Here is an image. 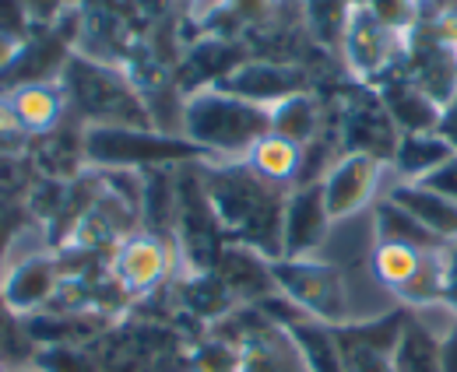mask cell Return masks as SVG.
Returning <instances> with one entry per match:
<instances>
[{
    "instance_id": "7402d4cb",
    "label": "cell",
    "mask_w": 457,
    "mask_h": 372,
    "mask_svg": "<svg viewBox=\"0 0 457 372\" xmlns=\"http://www.w3.org/2000/svg\"><path fill=\"white\" fill-rule=\"evenodd\" d=\"M447 250V246H444ZM444 250L422 253L419 270L408 277V285H401L398 295L404 310H426V306H444V292H447V257Z\"/></svg>"
},
{
    "instance_id": "603a6c76",
    "label": "cell",
    "mask_w": 457,
    "mask_h": 372,
    "mask_svg": "<svg viewBox=\"0 0 457 372\" xmlns=\"http://www.w3.org/2000/svg\"><path fill=\"white\" fill-rule=\"evenodd\" d=\"M246 165L257 172V176H264L268 183H275V186H288V183H295L299 179V165H303V148L299 145H292L286 137H278V134H268L250 155H246Z\"/></svg>"
},
{
    "instance_id": "5bb4252c",
    "label": "cell",
    "mask_w": 457,
    "mask_h": 372,
    "mask_svg": "<svg viewBox=\"0 0 457 372\" xmlns=\"http://www.w3.org/2000/svg\"><path fill=\"white\" fill-rule=\"evenodd\" d=\"M215 274L226 281V288L236 295L239 306H257V302L278 295V285H275V274H271V260L261 257L250 246L228 243L226 253H222V264L215 267Z\"/></svg>"
},
{
    "instance_id": "4dcf8cb0",
    "label": "cell",
    "mask_w": 457,
    "mask_h": 372,
    "mask_svg": "<svg viewBox=\"0 0 457 372\" xmlns=\"http://www.w3.org/2000/svg\"><path fill=\"white\" fill-rule=\"evenodd\" d=\"M440 372H457V319L440 334Z\"/></svg>"
},
{
    "instance_id": "484cf974",
    "label": "cell",
    "mask_w": 457,
    "mask_h": 372,
    "mask_svg": "<svg viewBox=\"0 0 457 372\" xmlns=\"http://www.w3.org/2000/svg\"><path fill=\"white\" fill-rule=\"evenodd\" d=\"M419 264H422V253L411 250V246H401V243H377V250H373L377 281L387 285L391 292L408 285V277L419 270Z\"/></svg>"
},
{
    "instance_id": "44dd1931",
    "label": "cell",
    "mask_w": 457,
    "mask_h": 372,
    "mask_svg": "<svg viewBox=\"0 0 457 372\" xmlns=\"http://www.w3.org/2000/svg\"><path fill=\"white\" fill-rule=\"evenodd\" d=\"M373 221H377V243H401V246H411L419 253H433V250H444L451 243L436 239L426 225H419L408 211H401L398 204L391 201H377L373 204Z\"/></svg>"
},
{
    "instance_id": "7c38bea8",
    "label": "cell",
    "mask_w": 457,
    "mask_h": 372,
    "mask_svg": "<svg viewBox=\"0 0 457 372\" xmlns=\"http://www.w3.org/2000/svg\"><path fill=\"white\" fill-rule=\"evenodd\" d=\"M384 169L387 165L380 159H373V155L345 152L324 176V201H328L331 221H342V218H352L355 211H362L373 201Z\"/></svg>"
},
{
    "instance_id": "8992f818",
    "label": "cell",
    "mask_w": 457,
    "mask_h": 372,
    "mask_svg": "<svg viewBox=\"0 0 457 372\" xmlns=\"http://www.w3.org/2000/svg\"><path fill=\"white\" fill-rule=\"evenodd\" d=\"M271 274L278 292L295 302L303 313L328 327H345L348 317V288L338 264L328 260H271Z\"/></svg>"
},
{
    "instance_id": "30bf717a",
    "label": "cell",
    "mask_w": 457,
    "mask_h": 372,
    "mask_svg": "<svg viewBox=\"0 0 457 372\" xmlns=\"http://www.w3.org/2000/svg\"><path fill=\"white\" fill-rule=\"evenodd\" d=\"M342 145L348 152L373 155L384 165L395 161V152L401 145V130L395 127L391 112L384 109L377 88L362 85V88H355V95H348V103L342 109Z\"/></svg>"
},
{
    "instance_id": "ffe728a7",
    "label": "cell",
    "mask_w": 457,
    "mask_h": 372,
    "mask_svg": "<svg viewBox=\"0 0 457 372\" xmlns=\"http://www.w3.org/2000/svg\"><path fill=\"white\" fill-rule=\"evenodd\" d=\"M457 152L440 137V134H401V145L395 152V169L401 183H419L444 161H451Z\"/></svg>"
},
{
    "instance_id": "cb8c5ba5",
    "label": "cell",
    "mask_w": 457,
    "mask_h": 372,
    "mask_svg": "<svg viewBox=\"0 0 457 372\" xmlns=\"http://www.w3.org/2000/svg\"><path fill=\"white\" fill-rule=\"evenodd\" d=\"M317 130H320V106L310 92L292 95V99L271 109V134L286 137L299 148H306L317 137Z\"/></svg>"
},
{
    "instance_id": "d4e9b609",
    "label": "cell",
    "mask_w": 457,
    "mask_h": 372,
    "mask_svg": "<svg viewBox=\"0 0 457 372\" xmlns=\"http://www.w3.org/2000/svg\"><path fill=\"white\" fill-rule=\"evenodd\" d=\"M395 372H440V337L415 313L395 351Z\"/></svg>"
},
{
    "instance_id": "1f68e13d",
    "label": "cell",
    "mask_w": 457,
    "mask_h": 372,
    "mask_svg": "<svg viewBox=\"0 0 457 372\" xmlns=\"http://www.w3.org/2000/svg\"><path fill=\"white\" fill-rule=\"evenodd\" d=\"M444 257H447V292H444V306H447L457 319V243H451V246L444 250Z\"/></svg>"
},
{
    "instance_id": "f1b7e54d",
    "label": "cell",
    "mask_w": 457,
    "mask_h": 372,
    "mask_svg": "<svg viewBox=\"0 0 457 372\" xmlns=\"http://www.w3.org/2000/svg\"><path fill=\"white\" fill-rule=\"evenodd\" d=\"M348 14H352V4H306L310 32L324 46L342 43L345 29H348Z\"/></svg>"
},
{
    "instance_id": "5b68a950",
    "label": "cell",
    "mask_w": 457,
    "mask_h": 372,
    "mask_svg": "<svg viewBox=\"0 0 457 372\" xmlns=\"http://www.w3.org/2000/svg\"><path fill=\"white\" fill-rule=\"evenodd\" d=\"M176 239L187 274H215L228 246V236L212 208L201 172H183L176 179Z\"/></svg>"
},
{
    "instance_id": "d6a6232c",
    "label": "cell",
    "mask_w": 457,
    "mask_h": 372,
    "mask_svg": "<svg viewBox=\"0 0 457 372\" xmlns=\"http://www.w3.org/2000/svg\"><path fill=\"white\" fill-rule=\"evenodd\" d=\"M436 134H440V137H444V141H447V145H451V148L457 152V99L447 109H444V116H440V127H436Z\"/></svg>"
},
{
    "instance_id": "ac0fdd59",
    "label": "cell",
    "mask_w": 457,
    "mask_h": 372,
    "mask_svg": "<svg viewBox=\"0 0 457 372\" xmlns=\"http://www.w3.org/2000/svg\"><path fill=\"white\" fill-rule=\"evenodd\" d=\"M172 299L179 306L183 317L194 319H226L232 310H239L236 295L226 288V281L219 274H187L176 288H172Z\"/></svg>"
},
{
    "instance_id": "836d02e7",
    "label": "cell",
    "mask_w": 457,
    "mask_h": 372,
    "mask_svg": "<svg viewBox=\"0 0 457 372\" xmlns=\"http://www.w3.org/2000/svg\"><path fill=\"white\" fill-rule=\"evenodd\" d=\"M7 372H36V369H7Z\"/></svg>"
},
{
    "instance_id": "3957f363",
    "label": "cell",
    "mask_w": 457,
    "mask_h": 372,
    "mask_svg": "<svg viewBox=\"0 0 457 372\" xmlns=\"http://www.w3.org/2000/svg\"><path fill=\"white\" fill-rule=\"evenodd\" d=\"M63 95L88 127H134V130H155L152 109L137 95L130 78L110 63L71 56L63 67Z\"/></svg>"
},
{
    "instance_id": "e0dca14e",
    "label": "cell",
    "mask_w": 457,
    "mask_h": 372,
    "mask_svg": "<svg viewBox=\"0 0 457 372\" xmlns=\"http://www.w3.org/2000/svg\"><path fill=\"white\" fill-rule=\"evenodd\" d=\"M7 103H11L21 130L29 137H43V134H54L60 127L63 109H67V95H63L60 81H50V85H25V88L11 92Z\"/></svg>"
},
{
    "instance_id": "4316f807",
    "label": "cell",
    "mask_w": 457,
    "mask_h": 372,
    "mask_svg": "<svg viewBox=\"0 0 457 372\" xmlns=\"http://www.w3.org/2000/svg\"><path fill=\"white\" fill-rule=\"evenodd\" d=\"M36 372H103L96 344H57L36 351Z\"/></svg>"
},
{
    "instance_id": "e575fe53",
    "label": "cell",
    "mask_w": 457,
    "mask_h": 372,
    "mask_svg": "<svg viewBox=\"0 0 457 372\" xmlns=\"http://www.w3.org/2000/svg\"><path fill=\"white\" fill-rule=\"evenodd\" d=\"M0 372H7V369H4V366H0Z\"/></svg>"
},
{
    "instance_id": "52a82bcc",
    "label": "cell",
    "mask_w": 457,
    "mask_h": 372,
    "mask_svg": "<svg viewBox=\"0 0 457 372\" xmlns=\"http://www.w3.org/2000/svg\"><path fill=\"white\" fill-rule=\"evenodd\" d=\"M342 54L345 63L352 70V78L359 85H380L387 74L401 70V60H404V39L395 36L391 29H384L370 4H352V14H348V29H345L342 39Z\"/></svg>"
},
{
    "instance_id": "6da1fadb",
    "label": "cell",
    "mask_w": 457,
    "mask_h": 372,
    "mask_svg": "<svg viewBox=\"0 0 457 372\" xmlns=\"http://www.w3.org/2000/svg\"><path fill=\"white\" fill-rule=\"evenodd\" d=\"M204 194L219 214L232 243L257 250L268 260H282V225H286V186L268 183L246 161H222L201 169Z\"/></svg>"
},
{
    "instance_id": "8fae6325",
    "label": "cell",
    "mask_w": 457,
    "mask_h": 372,
    "mask_svg": "<svg viewBox=\"0 0 457 372\" xmlns=\"http://www.w3.org/2000/svg\"><path fill=\"white\" fill-rule=\"evenodd\" d=\"M219 92L236 95L243 103L275 109L292 95L306 92V74L292 63H271V60H246L243 67H236L226 81L215 85Z\"/></svg>"
},
{
    "instance_id": "83f0119b",
    "label": "cell",
    "mask_w": 457,
    "mask_h": 372,
    "mask_svg": "<svg viewBox=\"0 0 457 372\" xmlns=\"http://www.w3.org/2000/svg\"><path fill=\"white\" fill-rule=\"evenodd\" d=\"M187 362H190V372H243V348L212 337V341H201L187 355Z\"/></svg>"
},
{
    "instance_id": "277c9868",
    "label": "cell",
    "mask_w": 457,
    "mask_h": 372,
    "mask_svg": "<svg viewBox=\"0 0 457 372\" xmlns=\"http://www.w3.org/2000/svg\"><path fill=\"white\" fill-rule=\"evenodd\" d=\"M85 159L103 169H159L179 161L212 159L204 148H197L187 137H170L155 130H134V127H85L81 134Z\"/></svg>"
},
{
    "instance_id": "ba28073f",
    "label": "cell",
    "mask_w": 457,
    "mask_h": 372,
    "mask_svg": "<svg viewBox=\"0 0 457 372\" xmlns=\"http://www.w3.org/2000/svg\"><path fill=\"white\" fill-rule=\"evenodd\" d=\"M176 260V250L162 236H152V232H130L110 257V277L123 288V295L134 302V299H148L155 295L172 270Z\"/></svg>"
},
{
    "instance_id": "4fadbf2b",
    "label": "cell",
    "mask_w": 457,
    "mask_h": 372,
    "mask_svg": "<svg viewBox=\"0 0 457 372\" xmlns=\"http://www.w3.org/2000/svg\"><path fill=\"white\" fill-rule=\"evenodd\" d=\"M331 214L324 201V183L288 190L286 225H282V260H310L313 250L328 239Z\"/></svg>"
},
{
    "instance_id": "9a60e30c",
    "label": "cell",
    "mask_w": 457,
    "mask_h": 372,
    "mask_svg": "<svg viewBox=\"0 0 457 372\" xmlns=\"http://www.w3.org/2000/svg\"><path fill=\"white\" fill-rule=\"evenodd\" d=\"M377 95H380L384 109L391 112V120H395L401 134H436L444 109L436 106L415 81H408L401 70L387 74L377 85Z\"/></svg>"
},
{
    "instance_id": "2e32d148",
    "label": "cell",
    "mask_w": 457,
    "mask_h": 372,
    "mask_svg": "<svg viewBox=\"0 0 457 372\" xmlns=\"http://www.w3.org/2000/svg\"><path fill=\"white\" fill-rule=\"evenodd\" d=\"M391 204H398L401 211H408L419 225H426L436 239L457 243V204L444 201L440 194L426 190L422 183H395L387 194Z\"/></svg>"
},
{
    "instance_id": "d6986e66",
    "label": "cell",
    "mask_w": 457,
    "mask_h": 372,
    "mask_svg": "<svg viewBox=\"0 0 457 372\" xmlns=\"http://www.w3.org/2000/svg\"><path fill=\"white\" fill-rule=\"evenodd\" d=\"M286 334L288 341L295 344L306 372H345V359L342 348H338V337H335V327L306 317L288 323Z\"/></svg>"
},
{
    "instance_id": "7a4b0ae2",
    "label": "cell",
    "mask_w": 457,
    "mask_h": 372,
    "mask_svg": "<svg viewBox=\"0 0 457 372\" xmlns=\"http://www.w3.org/2000/svg\"><path fill=\"white\" fill-rule=\"evenodd\" d=\"M187 141L204 148L212 159L246 161V155L271 134V109L243 103L219 88L190 92L183 103Z\"/></svg>"
},
{
    "instance_id": "9c48e42d",
    "label": "cell",
    "mask_w": 457,
    "mask_h": 372,
    "mask_svg": "<svg viewBox=\"0 0 457 372\" xmlns=\"http://www.w3.org/2000/svg\"><path fill=\"white\" fill-rule=\"evenodd\" d=\"M60 260L50 250H36L21 260H11L0 274V302L11 317L29 319L54 306L60 292Z\"/></svg>"
},
{
    "instance_id": "f546056e",
    "label": "cell",
    "mask_w": 457,
    "mask_h": 372,
    "mask_svg": "<svg viewBox=\"0 0 457 372\" xmlns=\"http://www.w3.org/2000/svg\"><path fill=\"white\" fill-rule=\"evenodd\" d=\"M426 190H433V194H440L444 201H451L457 204V155L451 161H444L440 169H433L426 179H419Z\"/></svg>"
}]
</instances>
